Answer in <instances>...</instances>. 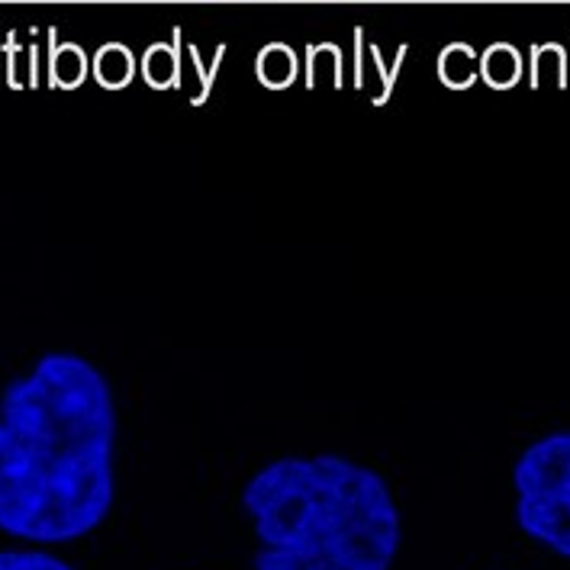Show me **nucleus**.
I'll return each mask as SVG.
<instances>
[{"label": "nucleus", "mask_w": 570, "mask_h": 570, "mask_svg": "<svg viewBox=\"0 0 570 570\" xmlns=\"http://www.w3.org/2000/svg\"><path fill=\"white\" fill-rule=\"evenodd\" d=\"M117 403L104 371L49 352L0 396V532L65 544L90 535L117 497Z\"/></svg>", "instance_id": "1"}, {"label": "nucleus", "mask_w": 570, "mask_h": 570, "mask_svg": "<svg viewBox=\"0 0 570 570\" xmlns=\"http://www.w3.org/2000/svg\"><path fill=\"white\" fill-rule=\"evenodd\" d=\"M255 570H391L403 519L391 483L342 454L277 458L242 487Z\"/></svg>", "instance_id": "2"}, {"label": "nucleus", "mask_w": 570, "mask_h": 570, "mask_svg": "<svg viewBox=\"0 0 570 570\" xmlns=\"http://www.w3.org/2000/svg\"><path fill=\"white\" fill-rule=\"evenodd\" d=\"M512 487L519 529L570 561V429L522 451L512 468Z\"/></svg>", "instance_id": "3"}, {"label": "nucleus", "mask_w": 570, "mask_h": 570, "mask_svg": "<svg viewBox=\"0 0 570 570\" xmlns=\"http://www.w3.org/2000/svg\"><path fill=\"white\" fill-rule=\"evenodd\" d=\"M0 570H75L49 551L39 548H7L0 551Z\"/></svg>", "instance_id": "4"}]
</instances>
